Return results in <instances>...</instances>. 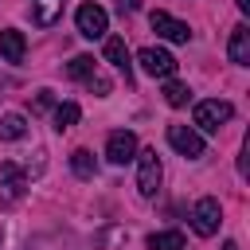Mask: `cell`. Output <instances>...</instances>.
<instances>
[{
  "mask_svg": "<svg viewBox=\"0 0 250 250\" xmlns=\"http://www.w3.org/2000/svg\"><path fill=\"white\" fill-rule=\"evenodd\" d=\"M160 176H164V168H160V156H156V148H145V152H137V191H141L145 199H152V195H156V188H160Z\"/></svg>",
  "mask_w": 250,
  "mask_h": 250,
  "instance_id": "1",
  "label": "cell"
},
{
  "mask_svg": "<svg viewBox=\"0 0 250 250\" xmlns=\"http://www.w3.org/2000/svg\"><path fill=\"white\" fill-rule=\"evenodd\" d=\"M230 117H234V105L223 102V98H207V102L195 105V125L203 133H219V125H227Z\"/></svg>",
  "mask_w": 250,
  "mask_h": 250,
  "instance_id": "2",
  "label": "cell"
},
{
  "mask_svg": "<svg viewBox=\"0 0 250 250\" xmlns=\"http://www.w3.org/2000/svg\"><path fill=\"white\" fill-rule=\"evenodd\" d=\"M219 223H223V207H219V199H215V195H203V199L191 207V230H195L199 238H211V234L219 230Z\"/></svg>",
  "mask_w": 250,
  "mask_h": 250,
  "instance_id": "3",
  "label": "cell"
},
{
  "mask_svg": "<svg viewBox=\"0 0 250 250\" xmlns=\"http://www.w3.org/2000/svg\"><path fill=\"white\" fill-rule=\"evenodd\" d=\"M74 23H78V35H86V39H102V35L109 31V16H105V8H98V4H82V8L74 12Z\"/></svg>",
  "mask_w": 250,
  "mask_h": 250,
  "instance_id": "4",
  "label": "cell"
},
{
  "mask_svg": "<svg viewBox=\"0 0 250 250\" xmlns=\"http://www.w3.org/2000/svg\"><path fill=\"white\" fill-rule=\"evenodd\" d=\"M168 145H172L180 156H188V160H199V156H203V137H199L191 125H168Z\"/></svg>",
  "mask_w": 250,
  "mask_h": 250,
  "instance_id": "5",
  "label": "cell"
},
{
  "mask_svg": "<svg viewBox=\"0 0 250 250\" xmlns=\"http://www.w3.org/2000/svg\"><path fill=\"white\" fill-rule=\"evenodd\" d=\"M148 23H152V31H156L160 39H168V43H188V39H191V27H188L184 20H176V16H168V12H152Z\"/></svg>",
  "mask_w": 250,
  "mask_h": 250,
  "instance_id": "6",
  "label": "cell"
},
{
  "mask_svg": "<svg viewBox=\"0 0 250 250\" xmlns=\"http://www.w3.org/2000/svg\"><path fill=\"white\" fill-rule=\"evenodd\" d=\"M137 59H141L145 74H152V78H172V74H176V59H172V51H164V47H145Z\"/></svg>",
  "mask_w": 250,
  "mask_h": 250,
  "instance_id": "7",
  "label": "cell"
},
{
  "mask_svg": "<svg viewBox=\"0 0 250 250\" xmlns=\"http://www.w3.org/2000/svg\"><path fill=\"white\" fill-rule=\"evenodd\" d=\"M23 188H27V176H23V168H16V164H4V168H0V203H4V207L20 203V199H23Z\"/></svg>",
  "mask_w": 250,
  "mask_h": 250,
  "instance_id": "8",
  "label": "cell"
},
{
  "mask_svg": "<svg viewBox=\"0 0 250 250\" xmlns=\"http://www.w3.org/2000/svg\"><path fill=\"white\" fill-rule=\"evenodd\" d=\"M105 156H109L113 164H129V160H137V137H133L129 129L109 133V141H105Z\"/></svg>",
  "mask_w": 250,
  "mask_h": 250,
  "instance_id": "9",
  "label": "cell"
},
{
  "mask_svg": "<svg viewBox=\"0 0 250 250\" xmlns=\"http://www.w3.org/2000/svg\"><path fill=\"white\" fill-rule=\"evenodd\" d=\"M227 55H230V62H238V66H250V27H246V23H238V27L230 31Z\"/></svg>",
  "mask_w": 250,
  "mask_h": 250,
  "instance_id": "10",
  "label": "cell"
},
{
  "mask_svg": "<svg viewBox=\"0 0 250 250\" xmlns=\"http://www.w3.org/2000/svg\"><path fill=\"white\" fill-rule=\"evenodd\" d=\"M0 55H4L8 62H23V55H27V39H23V31L4 27V31H0Z\"/></svg>",
  "mask_w": 250,
  "mask_h": 250,
  "instance_id": "11",
  "label": "cell"
},
{
  "mask_svg": "<svg viewBox=\"0 0 250 250\" xmlns=\"http://www.w3.org/2000/svg\"><path fill=\"white\" fill-rule=\"evenodd\" d=\"M105 59H109L117 70H125V82H129V47H125L121 35H109V39H105Z\"/></svg>",
  "mask_w": 250,
  "mask_h": 250,
  "instance_id": "12",
  "label": "cell"
},
{
  "mask_svg": "<svg viewBox=\"0 0 250 250\" xmlns=\"http://www.w3.org/2000/svg\"><path fill=\"white\" fill-rule=\"evenodd\" d=\"M70 168H74L78 180H94V176H98V160H94L90 148H74V152H70Z\"/></svg>",
  "mask_w": 250,
  "mask_h": 250,
  "instance_id": "13",
  "label": "cell"
},
{
  "mask_svg": "<svg viewBox=\"0 0 250 250\" xmlns=\"http://www.w3.org/2000/svg\"><path fill=\"white\" fill-rule=\"evenodd\" d=\"M27 133V117L23 113H4L0 117V141H20Z\"/></svg>",
  "mask_w": 250,
  "mask_h": 250,
  "instance_id": "14",
  "label": "cell"
},
{
  "mask_svg": "<svg viewBox=\"0 0 250 250\" xmlns=\"http://www.w3.org/2000/svg\"><path fill=\"white\" fill-rule=\"evenodd\" d=\"M148 250H184V234L180 230H156V234H148Z\"/></svg>",
  "mask_w": 250,
  "mask_h": 250,
  "instance_id": "15",
  "label": "cell"
},
{
  "mask_svg": "<svg viewBox=\"0 0 250 250\" xmlns=\"http://www.w3.org/2000/svg\"><path fill=\"white\" fill-rule=\"evenodd\" d=\"M62 12V0H35V23L39 27H51Z\"/></svg>",
  "mask_w": 250,
  "mask_h": 250,
  "instance_id": "16",
  "label": "cell"
},
{
  "mask_svg": "<svg viewBox=\"0 0 250 250\" xmlns=\"http://www.w3.org/2000/svg\"><path fill=\"white\" fill-rule=\"evenodd\" d=\"M78 117H82V109H78L74 102L55 105V129H59V133H62V129H70V125H78Z\"/></svg>",
  "mask_w": 250,
  "mask_h": 250,
  "instance_id": "17",
  "label": "cell"
},
{
  "mask_svg": "<svg viewBox=\"0 0 250 250\" xmlns=\"http://www.w3.org/2000/svg\"><path fill=\"white\" fill-rule=\"evenodd\" d=\"M164 102L180 109V105H188V102H191V90H188L184 82H172V78H168V86H164Z\"/></svg>",
  "mask_w": 250,
  "mask_h": 250,
  "instance_id": "18",
  "label": "cell"
},
{
  "mask_svg": "<svg viewBox=\"0 0 250 250\" xmlns=\"http://www.w3.org/2000/svg\"><path fill=\"white\" fill-rule=\"evenodd\" d=\"M66 74H70V78H82V82H86V78L94 74V59H90V55H74V59L66 62Z\"/></svg>",
  "mask_w": 250,
  "mask_h": 250,
  "instance_id": "19",
  "label": "cell"
},
{
  "mask_svg": "<svg viewBox=\"0 0 250 250\" xmlns=\"http://www.w3.org/2000/svg\"><path fill=\"white\" fill-rule=\"evenodd\" d=\"M86 86H90V90H98V98H105V94H109V78H102V74H90V78H86Z\"/></svg>",
  "mask_w": 250,
  "mask_h": 250,
  "instance_id": "20",
  "label": "cell"
},
{
  "mask_svg": "<svg viewBox=\"0 0 250 250\" xmlns=\"http://www.w3.org/2000/svg\"><path fill=\"white\" fill-rule=\"evenodd\" d=\"M51 105H55V98H51V90H39V94H35V113H47Z\"/></svg>",
  "mask_w": 250,
  "mask_h": 250,
  "instance_id": "21",
  "label": "cell"
},
{
  "mask_svg": "<svg viewBox=\"0 0 250 250\" xmlns=\"http://www.w3.org/2000/svg\"><path fill=\"white\" fill-rule=\"evenodd\" d=\"M137 8H141V0H117V12H121V16H133Z\"/></svg>",
  "mask_w": 250,
  "mask_h": 250,
  "instance_id": "22",
  "label": "cell"
},
{
  "mask_svg": "<svg viewBox=\"0 0 250 250\" xmlns=\"http://www.w3.org/2000/svg\"><path fill=\"white\" fill-rule=\"evenodd\" d=\"M121 238H125V230H105L98 242H121Z\"/></svg>",
  "mask_w": 250,
  "mask_h": 250,
  "instance_id": "23",
  "label": "cell"
},
{
  "mask_svg": "<svg viewBox=\"0 0 250 250\" xmlns=\"http://www.w3.org/2000/svg\"><path fill=\"white\" fill-rule=\"evenodd\" d=\"M238 8H242V12H250V0H238Z\"/></svg>",
  "mask_w": 250,
  "mask_h": 250,
  "instance_id": "24",
  "label": "cell"
},
{
  "mask_svg": "<svg viewBox=\"0 0 250 250\" xmlns=\"http://www.w3.org/2000/svg\"><path fill=\"white\" fill-rule=\"evenodd\" d=\"M223 250H238V242H223Z\"/></svg>",
  "mask_w": 250,
  "mask_h": 250,
  "instance_id": "25",
  "label": "cell"
}]
</instances>
